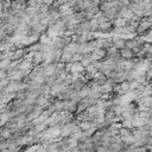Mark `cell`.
<instances>
[{
    "label": "cell",
    "mask_w": 152,
    "mask_h": 152,
    "mask_svg": "<svg viewBox=\"0 0 152 152\" xmlns=\"http://www.w3.org/2000/svg\"><path fill=\"white\" fill-rule=\"evenodd\" d=\"M63 115H64V114H62V112H59V113L57 112V113L51 114V115L48 118V120H46L48 126H49V127H52V126L59 125L61 121H62V119H63Z\"/></svg>",
    "instance_id": "obj_1"
},
{
    "label": "cell",
    "mask_w": 152,
    "mask_h": 152,
    "mask_svg": "<svg viewBox=\"0 0 152 152\" xmlns=\"http://www.w3.org/2000/svg\"><path fill=\"white\" fill-rule=\"evenodd\" d=\"M27 52H28L27 49H24V48L15 49L11 53V61H21V59H24V57H26Z\"/></svg>",
    "instance_id": "obj_2"
},
{
    "label": "cell",
    "mask_w": 152,
    "mask_h": 152,
    "mask_svg": "<svg viewBox=\"0 0 152 152\" xmlns=\"http://www.w3.org/2000/svg\"><path fill=\"white\" fill-rule=\"evenodd\" d=\"M112 43H113V46L116 49V50H122L124 48H126V40L121 37H112Z\"/></svg>",
    "instance_id": "obj_3"
},
{
    "label": "cell",
    "mask_w": 152,
    "mask_h": 152,
    "mask_svg": "<svg viewBox=\"0 0 152 152\" xmlns=\"http://www.w3.org/2000/svg\"><path fill=\"white\" fill-rule=\"evenodd\" d=\"M56 65L57 63H48V64H44L43 65V71H44V75L45 76H52L55 74V70H56Z\"/></svg>",
    "instance_id": "obj_4"
},
{
    "label": "cell",
    "mask_w": 152,
    "mask_h": 152,
    "mask_svg": "<svg viewBox=\"0 0 152 152\" xmlns=\"http://www.w3.org/2000/svg\"><path fill=\"white\" fill-rule=\"evenodd\" d=\"M11 137H12V127H8V126L0 127V139L7 140V139H11Z\"/></svg>",
    "instance_id": "obj_5"
},
{
    "label": "cell",
    "mask_w": 152,
    "mask_h": 152,
    "mask_svg": "<svg viewBox=\"0 0 152 152\" xmlns=\"http://www.w3.org/2000/svg\"><path fill=\"white\" fill-rule=\"evenodd\" d=\"M84 72V66H82V64L80 62H71V70L70 74H77L81 75Z\"/></svg>",
    "instance_id": "obj_6"
},
{
    "label": "cell",
    "mask_w": 152,
    "mask_h": 152,
    "mask_svg": "<svg viewBox=\"0 0 152 152\" xmlns=\"http://www.w3.org/2000/svg\"><path fill=\"white\" fill-rule=\"evenodd\" d=\"M78 48H80V43H77V42H70L69 44H66L64 46L63 50H66V51H69L71 53H76V52H78Z\"/></svg>",
    "instance_id": "obj_7"
},
{
    "label": "cell",
    "mask_w": 152,
    "mask_h": 152,
    "mask_svg": "<svg viewBox=\"0 0 152 152\" xmlns=\"http://www.w3.org/2000/svg\"><path fill=\"white\" fill-rule=\"evenodd\" d=\"M120 52V57L122 59H132L134 57V52L131 50V49H127V48H124L122 50L119 51Z\"/></svg>",
    "instance_id": "obj_8"
},
{
    "label": "cell",
    "mask_w": 152,
    "mask_h": 152,
    "mask_svg": "<svg viewBox=\"0 0 152 152\" xmlns=\"http://www.w3.org/2000/svg\"><path fill=\"white\" fill-rule=\"evenodd\" d=\"M32 63L36 64V65H39V64L44 63V52H43V51H37V52H34L33 58H32Z\"/></svg>",
    "instance_id": "obj_9"
},
{
    "label": "cell",
    "mask_w": 152,
    "mask_h": 152,
    "mask_svg": "<svg viewBox=\"0 0 152 152\" xmlns=\"http://www.w3.org/2000/svg\"><path fill=\"white\" fill-rule=\"evenodd\" d=\"M128 91H131V88H129V82L125 81L122 83H119V90H118V95H125L127 94Z\"/></svg>",
    "instance_id": "obj_10"
},
{
    "label": "cell",
    "mask_w": 152,
    "mask_h": 152,
    "mask_svg": "<svg viewBox=\"0 0 152 152\" xmlns=\"http://www.w3.org/2000/svg\"><path fill=\"white\" fill-rule=\"evenodd\" d=\"M72 55H74V53H71V52H69V51H66V50H63L59 62H61V63H64V64L70 63L71 59H72Z\"/></svg>",
    "instance_id": "obj_11"
},
{
    "label": "cell",
    "mask_w": 152,
    "mask_h": 152,
    "mask_svg": "<svg viewBox=\"0 0 152 152\" xmlns=\"http://www.w3.org/2000/svg\"><path fill=\"white\" fill-rule=\"evenodd\" d=\"M142 44H140V42L137 39V38H134V39H127L126 40V48L127 49H131V50H133V49H135V48H138V46H141Z\"/></svg>",
    "instance_id": "obj_12"
},
{
    "label": "cell",
    "mask_w": 152,
    "mask_h": 152,
    "mask_svg": "<svg viewBox=\"0 0 152 152\" xmlns=\"http://www.w3.org/2000/svg\"><path fill=\"white\" fill-rule=\"evenodd\" d=\"M112 23H113V27H125L127 25V20L121 17H118L116 19L112 20Z\"/></svg>",
    "instance_id": "obj_13"
},
{
    "label": "cell",
    "mask_w": 152,
    "mask_h": 152,
    "mask_svg": "<svg viewBox=\"0 0 152 152\" xmlns=\"http://www.w3.org/2000/svg\"><path fill=\"white\" fill-rule=\"evenodd\" d=\"M80 63H81V64H82V66H84V68L89 66V65L93 63V61H91V58H90L89 53H87V55H83V57H82V59L80 61Z\"/></svg>",
    "instance_id": "obj_14"
},
{
    "label": "cell",
    "mask_w": 152,
    "mask_h": 152,
    "mask_svg": "<svg viewBox=\"0 0 152 152\" xmlns=\"http://www.w3.org/2000/svg\"><path fill=\"white\" fill-rule=\"evenodd\" d=\"M11 58H4V59H0V70H6V69H10L11 66Z\"/></svg>",
    "instance_id": "obj_15"
},
{
    "label": "cell",
    "mask_w": 152,
    "mask_h": 152,
    "mask_svg": "<svg viewBox=\"0 0 152 152\" xmlns=\"http://www.w3.org/2000/svg\"><path fill=\"white\" fill-rule=\"evenodd\" d=\"M33 127L36 128V131H37L38 133H42V132H44L49 126H48L46 122H40V124H36V125H33Z\"/></svg>",
    "instance_id": "obj_16"
},
{
    "label": "cell",
    "mask_w": 152,
    "mask_h": 152,
    "mask_svg": "<svg viewBox=\"0 0 152 152\" xmlns=\"http://www.w3.org/2000/svg\"><path fill=\"white\" fill-rule=\"evenodd\" d=\"M39 43L43 44V45H49L51 43V38L48 37L46 34H40V38H39Z\"/></svg>",
    "instance_id": "obj_17"
},
{
    "label": "cell",
    "mask_w": 152,
    "mask_h": 152,
    "mask_svg": "<svg viewBox=\"0 0 152 152\" xmlns=\"http://www.w3.org/2000/svg\"><path fill=\"white\" fill-rule=\"evenodd\" d=\"M38 146H39V144H32V145H28L23 152H37Z\"/></svg>",
    "instance_id": "obj_18"
},
{
    "label": "cell",
    "mask_w": 152,
    "mask_h": 152,
    "mask_svg": "<svg viewBox=\"0 0 152 152\" xmlns=\"http://www.w3.org/2000/svg\"><path fill=\"white\" fill-rule=\"evenodd\" d=\"M82 57H83V55H82V53L76 52V53H74V55H72V59H71V62H80V61L82 59Z\"/></svg>",
    "instance_id": "obj_19"
},
{
    "label": "cell",
    "mask_w": 152,
    "mask_h": 152,
    "mask_svg": "<svg viewBox=\"0 0 152 152\" xmlns=\"http://www.w3.org/2000/svg\"><path fill=\"white\" fill-rule=\"evenodd\" d=\"M0 152H11V151H10V150H8L7 147H5V148H2V150H0Z\"/></svg>",
    "instance_id": "obj_20"
},
{
    "label": "cell",
    "mask_w": 152,
    "mask_h": 152,
    "mask_svg": "<svg viewBox=\"0 0 152 152\" xmlns=\"http://www.w3.org/2000/svg\"><path fill=\"white\" fill-rule=\"evenodd\" d=\"M148 59H150V62H151V64H152V56H151V57H150Z\"/></svg>",
    "instance_id": "obj_21"
},
{
    "label": "cell",
    "mask_w": 152,
    "mask_h": 152,
    "mask_svg": "<svg viewBox=\"0 0 152 152\" xmlns=\"http://www.w3.org/2000/svg\"><path fill=\"white\" fill-rule=\"evenodd\" d=\"M107 152H113V151H110V150H108V151H107Z\"/></svg>",
    "instance_id": "obj_22"
},
{
    "label": "cell",
    "mask_w": 152,
    "mask_h": 152,
    "mask_svg": "<svg viewBox=\"0 0 152 152\" xmlns=\"http://www.w3.org/2000/svg\"><path fill=\"white\" fill-rule=\"evenodd\" d=\"M148 152H152V148H151V150H150V151H148Z\"/></svg>",
    "instance_id": "obj_23"
}]
</instances>
